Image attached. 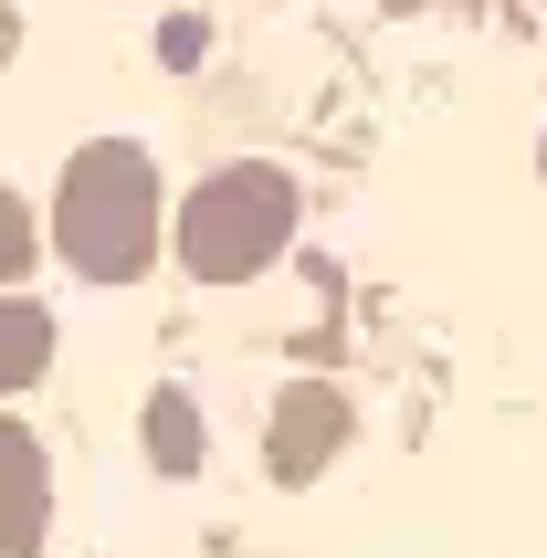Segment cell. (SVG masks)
<instances>
[{"label":"cell","mask_w":547,"mask_h":558,"mask_svg":"<svg viewBox=\"0 0 547 558\" xmlns=\"http://www.w3.org/2000/svg\"><path fill=\"white\" fill-rule=\"evenodd\" d=\"M53 243L95 284L148 275V253H158V158L126 148V137L74 148L63 158V190H53Z\"/></svg>","instance_id":"1"},{"label":"cell","mask_w":547,"mask_h":558,"mask_svg":"<svg viewBox=\"0 0 547 558\" xmlns=\"http://www.w3.org/2000/svg\"><path fill=\"white\" fill-rule=\"evenodd\" d=\"M284 232H295V180L284 169H211L180 211V264L200 284H243L284 253Z\"/></svg>","instance_id":"2"},{"label":"cell","mask_w":547,"mask_h":558,"mask_svg":"<svg viewBox=\"0 0 547 558\" xmlns=\"http://www.w3.org/2000/svg\"><path fill=\"white\" fill-rule=\"evenodd\" d=\"M337 442H348V401H337L327 379H295V390L274 401V474H284V485H316Z\"/></svg>","instance_id":"3"},{"label":"cell","mask_w":547,"mask_h":558,"mask_svg":"<svg viewBox=\"0 0 547 558\" xmlns=\"http://www.w3.org/2000/svg\"><path fill=\"white\" fill-rule=\"evenodd\" d=\"M42 517H53V474L22 422H0V558H42Z\"/></svg>","instance_id":"4"},{"label":"cell","mask_w":547,"mask_h":558,"mask_svg":"<svg viewBox=\"0 0 547 558\" xmlns=\"http://www.w3.org/2000/svg\"><path fill=\"white\" fill-rule=\"evenodd\" d=\"M42 369H53V316L32 295H0V390H32Z\"/></svg>","instance_id":"5"},{"label":"cell","mask_w":547,"mask_h":558,"mask_svg":"<svg viewBox=\"0 0 547 558\" xmlns=\"http://www.w3.org/2000/svg\"><path fill=\"white\" fill-rule=\"evenodd\" d=\"M148 464L158 474L200 464V411H190V390H148Z\"/></svg>","instance_id":"6"},{"label":"cell","mask_w":547,"mask_h":558,"mask_svg":"<svg viewBox=\"0 0 547 558\" xmlns=\"http://www.w3.org/2000/svg\"><path fill=\"white\" fill-rule=\"evenodd\" d=\"M22 264H32V211L11 201V190H0V295L22 284Z\"/></svg>","instance_id":"7"},{"label":"cell","mask_w":547,"mask_h":558,"mask_svg":"<svg viewBox=\"0 0 547 558\" xmlns=\"http://www.w3.org/2000/svg\"><path fill=\"white\" fill-rule=\"evenodd\" d=\"M537 169H547V137H537Z\"/></svg>","instance_id":"8"}]
</instances>
